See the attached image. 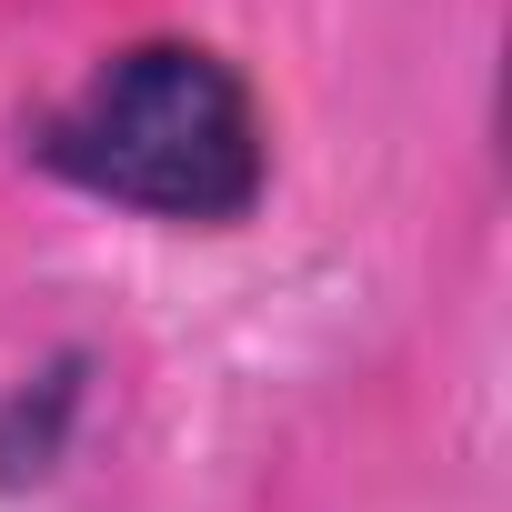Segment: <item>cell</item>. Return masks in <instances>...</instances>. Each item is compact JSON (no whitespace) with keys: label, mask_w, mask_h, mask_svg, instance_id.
<instances>
[{"label":"cell","mask_w":512,"mask_h":512,"mask_svg":"<svg viewBox=\"0 0 512 512\" xmlns=\"http://www.w3.org/2000/svg\"><path fill=\"white\" fill-rule=\"evenodd\" d=\"M31 161L111 211L231 231L272 181V131L211 41H131L31 121Z\"/></svg>","instance_id":"1"}]
</instances>
